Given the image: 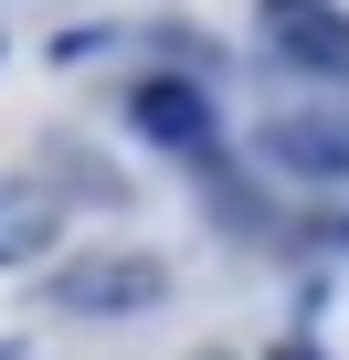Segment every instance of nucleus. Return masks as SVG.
I'll use <instances>...</instances> for the list:
<instances>
[{
	"label": "nucleus",
	"instance_id": "nucleus-1",
	"mask_svg": "<svg viewBox=\"0 0 349 360\" xmlns=\"http://www.w3.org/2000/svg\"><path fill=\"white\" fill-rule=\"evenodd\" d=\"M64 318H148L159 297H169V265L159 255H127V244H106V255H74V265H53V286H43Z\"/></svg>",
	"mask_w": 349,
	"mask_h": 360
},
{
	"label": "nucleus",
	"instance_id": "nucleus-2",
	"mask_svg": "<svg viewBox=\"0 0 349 360\" xmlns=\"http://www.w3.org/2000/svg\"><path fill=\"white\" fill-rule=\"evenodd\" d=\"M254 22L296 75H338L349 85V11L338 0H254Z\"/></svg>",
	"mask_w": 349,
	"mask_h": 360
},
{
	"label": "nucleus",
	"instance_id": "nucleus-3",
	"mask_svg": "<svg viewBox=\"0 0 349 360\" xmlns=\"http://www.w3.org/2000/svg\"><path fill=\"white\" fill-rule=\"evenodd\" d=\"M254 148H265L286 180H349V117H328V106L265 117V127H254Z\"/></svg>",
	"mask_w": 349,
	"mask_h": 360
},
{
	"label": "nucleus",
	"instance_id": "nucleus-4",
	"mask_svg": "<svg viewBox=\"0 0 349 360\" xmlns=\"http://www.w3.org/2000/svg\"><path fill=\"white\" fill-rule=\"evenodd\" d=\"M138 127H148L159 148H191V159L212 148V106H202L191 85H138Z\"/></svg>",
	"mask_w": 349,
	"mask_h": 360
},
{
	"label": "nucleus",
	"instance_id": "nucleus-5",
	"mask_svg": "<svg viewBox=\"0 0 349 360\" xmlns=\"http://www.w3.org/2000/svg\"><path fill=\"white\" fill-rule=\"evenodd\" d=\"M53 244V191H0V265Z\"/></svg>",
	"mask_w": 349,
	"mask_h": 360
},
{
	"label": "nucleus",
	"instance_id": "nucleus-6",
	"mask_svg": "<svg viewBox=\"0 0 349 360\" xmlns=\"http://www.w3.org/2000/svg\"><path fill=\"white\" fill-rule=\"evenodd\" d=\"M286 360H296V349H286Z\"/></svg>",
	"mask_w": 349,
	"mask_h": 360
}]
</instances>
